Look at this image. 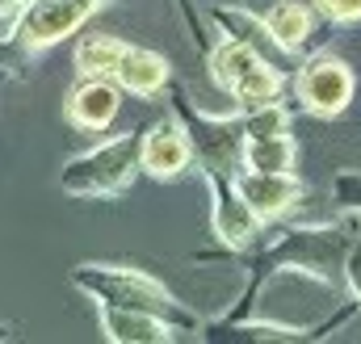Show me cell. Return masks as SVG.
I'll return each mask as SVG.
<instances>
[{"instance_id":"1","label":"cell","mask_w":361,"mask_h":344,"mask_svg":"<svg viewBox=\"0 0 361 344\" xmlns=\"http://www.w3.org/2000/svg\"><path fill=\"white\" fill-rule=\"evenodd\" d=\"M72 285L85 290L92 302H114V307H135V311H152L169 324H177L180 332H202L206 319L197 311H189L177 294L152 277L139 264H114V260H85L72 269Z\"/></svg>"},{"instance_id":"2","label":"cell","mask_w":361,"mask_h":344,"mask_svg":"<svg viewBox=\"0 0 361 344\" xmlns=\"http://www.w3.org/2000/svg\"><path fill=\"white\" fill-rule=\"evenodd\" d=\"M353 231L349 223H315V227H286L277 231L269 248H261V257L252 260L261 277L269 273H294L307 281H319L328 290H336L345 281V257L353 248Z\"/></svg>"},{"instance_id":"3","label":"cell","mask_w":361,"mask_h":344,"mask_svg":"<svg viewBox=\"0 0 361 344\" xmlns=\"http://www.w3.org/2000/svg\"><path fill=\"white\" fill-rule=\"evenodd\" d=\"M139 143H143V130H122V135H109L101 143H92L89 152H76L59 164V189L68 197H80V202H114L122 197L139 176Z\"/></svg>"},{"instance_id":"4","label":"cell","mask_w":361,"mask_h":344,"mask_svg":"<svg viewBox=\"0 0 361 344\" xmlns=\"http://www.w3.org/2000/svg\"><path fill=\"white\" fill-rule=\"evenodd\" d=\"M206 72H210L214 85L235 101L240 113L273 105V101H286L281 92L290 85V76L273 59L261 55V47L240 42V38H227V34H219L214 47L206 51Z\"/></svg>"},{"instance_id":"5","label":"cell","mask_w":361,"mask_h":344,"mask_svg":"<svg viewBox=\"0 0 361 344\" xmlns=\"http://www.w3.org/2000/svg\"><path fill=\"white\" fill-rule=\"evenodd\" d=\"M173 101V113L180 118V126L189 130L193 139V156H197V172H223V176H235L244 168V143H248V126H244V113H206L197 105H189L180 92L169 97Z\"/></svg>"},{"instance_id":"6","label":"cell","mask_w":361,"mask_h":344,"mask_svg":"<svg viewBox=\"0 0 361 344\" xmlns=\"http://www.w3.org/2000/svg\"><path fill=\"white\" fill-rule=\"evenodd\" d=\"M109 0H30L17 17V30H13V51L34 63L38 55H47L51 47L76 38L92 17L105 8Z\"/></svg>"},{"instance_id":"7","label":"cell","mask_w":361,"mask_h":344,"mask_svg":"<svg viewBox=\"0 0 361 344\" xmlns=\"http://www.w3.org/2000/svg\"><path fill=\"white\" fill-rule=\"evenodd\" d=\"M290 85H294V101H298L302 113H311V118H341L353 105L357 76L336 51L324 47V51H315L311 59L298 63Z\"/></svg>"},{"instance_id":"8","label":"cell","mask_w":361,"mask_h":344,"mask_svg":"<svg viewBox=\"0 0 361 344\" xmlns=\"http://www.w3.org/2000/svg\"><path fill=\"white\" fill-rule=\"evenodd\" d=\"M206 189H210V231L227 252H248L257 244V235L265 231V219L244 202V193L235 189L231 176L223 172H202Z\"/></svg>"},{"instance_id":"9","label":"cell","mask_w":361,"mask_h":344,"mask_svg":"<svg viewBox=\"0 0 361 344\" xmlns=\"http://www.w3.org/2000/svg\"><path fill=\"white\" fill-rule=\"evenodd\" d=\"M139 164H143V176H152V180H177V176H185L189 168H197L193 139H189V130L180 126V118H164V122L143 126Z\"/></svg>"},{"instance_id":"10","label":"cell","mask_w":361,"mask_h":344,"mask_svg":"<svg viewBox=\"0 0 361 344\" xmlns=\"http://www.w3.org/2000/svg\"><path fill=\"white\" fill-rule=\"evenodd\" d=\"M122 88L109 76H76V85L68 88L63 97V122L76 126V130H89V135H101L118 122L122 113Z\"/></svg>"},{"instance_id":"11","label":"cell","mask_w":361,"mask_h":344,"mask_svg":"<svg viewBox=\"0 0 361 344\" xmlns=\"http://www.w3.org/2000/svg\"><path fill=\"white\" fill-rule=\"evenodd\" d=\"M235 189L244 193V202L265 219H286L298 202H302V193H307V185L294 176V172H261V168H240L235 176Z\"/></svg>"},{"instance_id":"12","label":"cell","mask_w":361,"mask_h":344,"mask_svg":"<svg viewBox=\"0 0 361 344\" xmlns=\"http://www.w3.org/2000/svg\"><path fill=\"white\" fill-rule=\"evenodd\" d=\"M97 307V328L101 336L114 344H173L180 336L177 324L152 315V311H135V307H114V302H92Z\"/></svg>"},{"instance_id":"13","label":"cell","mask_w":361,"mask_h":344,"mask_svg":"<svg viewBox=\"0 0 361 344\" xmlns=\"http://www.w3.org/2000/svg\"><path fill=\"white\" fill-rule=\"evenodd\" d=\"M114 80H118V88L126 97L152 101V97H160L164 88L173 85V63H169V55H160L152 47H126Z\"/></svg>"},{"instance_id":"14","label":"cell","mask_w":361,"mask_h":344,"mask_svg":"<svg viewBox=\"0 0 361 344\" xmlns=\"http://www.w3.org/2000/svg\"><path fill=\"white\" fill-rule=\"evenodd\" d=\"M315 4L307 0H273L269 8L261 13L265 21V34L281 55H298L307 42H311V30H315Z\"/></svg>"},{"instance_id":"15","label":"cell","mask_w":361,"mask_h":344,"mask_svg":"<svg viewBox=\"0 0 361 344\" xmlns=\"http://www.w3.org/2000/svg\"><path fill=\"white\" fill-rule=\"evenodd\" d=\"M315 324H273V319H223L206 324L202 340H223V344H269V340H311Z\"/></svg>"},{"instance_id":"16","label":"cell","mask_w":361,"mask_h":344,"mask_svg":"<svg viewBox=\"0 0 361 344\" xmlns=\"http://www.w3.org/2000/svg\"><path fill=\"white\" fill-rule=\"evenodd\" d=\"M126 38L118 34H105V30H89L76 38V51H72V63H76V76H109L118 72L122 55H126Z\"/></svg>"},{"instance_id":"17","label":"cell","mask_w":361,"mask_h":344,"mask_svg":"<svg viewBox=\"0 0 361 344\" xmlns=\"http://www.w3.org/2000/svg\"><path fill=\"white\" fill-rule=\"evenodd\" d=\"M294 164H298V139H294V130H277V135H248V143H244V168L294 172Z\"/></svg>"},{"instance_id":"18","label":"cell","mask_w":361,"mask_h":344,"mask_svg":"<svg viewBox=\"0 0 361 344\" xmlns=\"http://www.w3.org/2000/svg\"><path fill=\"white\" fill-rule=\"evenodd\" d=\"M210 21L219 25V34L240 38V42H252V47H261V38H269L261 13H252V8H235V4L223 8V4H219V8H210Z\"/></svg>"},{"instance_id":"19","label":"cell","mask_w":361,"mask_h":344,"mask_svg":"<svg viewBox=\"0 0 361 344\" xmlns=\"http://www.w3.org/2000/svg\"><path fill=\"white\" fill-rule=\"evenodd\" d=\"M332 197H336L345 219H361V172H353V168L336 172L332 176Z\"/></svg>"},{"instance_id":"20","label":"cell","mask_w":361,"mask_h":344,"mask_svg":"<svg viewBox=\"0 0 361 344\" xmlns=\"http://www.w3.org/2000/svg\"><path fill=\"white\" fill-rule=\"evenodd\" d=\"M311 4L332 25H353V21H361V0H311Z\"/></svg>"},{"instance_id":"21","label":"cell","mask_w":361,"mask_h":344,"mask_svg":"<svg viewBox=\"0 0 361 344\" xmlns=\"http://www.w3.org/2000/svg\"><path fill=\"white\" fill-rule=\"evenodd\" d=\"M345 285H349V298L357 302V311H361V235L353 240V248L345 257Z\"/></svg>"},{"instance_id":"22","label":"cell","mask_w":361,"mask_h":344,"mask_svg":"<svg viewBox=\"0 0 361 344\" xmlns=\"http://www.w3.org/2000/svg\"><path fill=\"white\" fill-rule=\"evenodd\" d=\"M173 4L180 8V17H185V25H189V34H193V47H197V51H202V59H206V42L197 38V25H193V8H189V0H173Z\"/></svg>"},{"instance_id":"23","label":"cell","mask_w":361,"mask_h":344,"mask_svg":"<svg viewBox=\"0 0 361 344\" xmlns=\"http://www.w3.org/2000/svg\"><path fill=\"white\" fill-rule=\"evenodd\" d=\"M25 4H30V0H0V13H4V17H21Z\"/></svg>"}]
</instances>
